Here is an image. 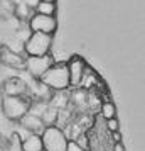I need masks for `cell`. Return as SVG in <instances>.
Returning a JSON list of instances; mask_svg holds the SVG:
<instances>
[{
	"mask_svg": "<svg viewBox=\"0 0 145 151\" xmlns=\"http://www.w3.org/2000/svg\"><path fill=\"white\" fill-rule=\"evenodd\" d=\"M34 9L35 14H42V15H56V12H57L56 0H39Z\"/></svg>",
	"mask_w": 145,
	"mask_h": 151,
	"instance_id": "obj_12",
	"label": "cell"
},
{
	"mask_svg": "<svg viewBox=\"0 0 145 151\" xmlns=\"http://www.w3.org/2000/svg\"><path fill=\"white\" fill-rule=\"evenodd\" d=\"M106 129L113 132V131H120V122H118L117 117H113V119H108L106 121Z\"/></svg>",
	"mask_w": 145,
	"mask_h": 151,
	"instance_id": "obj_15",
	"label": "cell"
},
{
	"mask_svg": "<svg viewBox=\"0 0 145 151\" xmlns=\"http://www.w3.org/2000/svg\"><path fill=\"white\" fill-rule=\"evenodd\" d=\"M66 68H68V76H69V87H79L84 76V70H86L84 60L81 56L73 55L66 61Z\"/></svg>",
	"mask_w": 145,
	"mask_h": 151,
	"instance_id": "obj_6",
	"label": "cell"
},
{
	"mask_svg": "<svg viewBox=\"0 0 145 151\" xmlns=\"http://www.w3.org/2000/svg\"><path fill=\"white\" fill-rule=\"evenodd\" d=\"M7 151H22L21 137H19V134H14V137H12V143H10V146H8Z\"/></svg>",
	"mask_w": 145,
	"mask_h": 151,
	"instance_id": "obj_14",
	"label": "cell"
},
{
	"mask_svg": "<svg viewBox=\"0 0 145 151\" xmlns=\"http://www.w3.org/2000/svg\"><path fill=\"white\" fill-rule=\"evenodd\" d=\"M21 146H22V151H44L41 134H34V132H30L27 137L21 139Z\"/></svg>",
	"mask_w": 145,
	"mask_h": 151,
	"instance_id": "obj_10",
	"label": "cell"
},
{
	"mask_svg": "<svg viewBox=\"0 0 145 151\" xmlns=\"http://www.w3.org/2000/svg\"><path fill=\"white\" fill-rule=\"evenodd\" d=\"M64 151H86V150H83L79 144H76V141H68V146H66Z\"/></svg>",
	"mask_w": 145,
	"mask_h": 151,
	"instance_id": "obj_17",
	"label": "cell"
},
{
	"mask_svg": "<svg viewBox=\"0 0 145 151\" xmlns=\"http://www.w3.org/2000/svg\"><path fill=\"white\" fill-rule=\"evenodd\" d=\"M37 2H39V0H25L27 7H35V5H37Z\"/></svg>",
	"mask_w": 145,
	"mask_h": 151,
	"instance_id": "obj_20",
	"label": "cell"
},
{
	"mask_svg": "<svg viewBox=\"0 0 145 151\" xmlns=\"http://www.w3.org/2000/svg\"><path fill=\"white\" fill-rule=\"evenodd\" d=\"M101 117H103L105 121L117 117V107H115V104L113 102H103L101 104Z\"/></svg>",
	"mask_w": 145,
	"mask_h": 151,
	"instance_id": "obj_13",
	"label": "cell"
},
{
	"mask_svg": "<svg viewBox=\"0 0 145 151\" xmlns=\"http://www.w3.org/2000/svg\"><path fill=\"white\" fill-rule=\"evenodd\" d=\"M0 61L5 66H10V68H24L25 58L19 53H15V51H12V49L2 48L0 49Z\"/></svg>",
	"mask_w": 145,
	"mask_h": 151,
	"instance_id": "obj_8",
	"label": "cell"
},
{
	"mask_svg": "<svg viewBox=\"0 0 145 151\" xmlns=\"http://www.w3.org/2000/svg\"><path fill=\"white\" fill-rule=\"evenodd\" d=\"M29 27L32 32H42V34L52 36L57 31V19H56V15L34 14L29 19Z\"/></svg>",
	"mask_w": 145,
	"mask_h": 151,
	"instance_id": "obj_5",
	"label": "cell"
},
{
	"mask_svg": "<svg viewBox=\"0 0 145 151\" xmlns=\"http://www.w3.org/2000/svg\"><path fill=\"white\" fill-rule=\"evenodd\" d=\"M2 110L7 119L21 121L22 117L30 110V104L22 95H5L2 100Z\"/></svg>",
	"mask_w": 145,
	"mask_h": 151,
	"instance_id": "obj_3",
	"label": "cell"
},
{
	"mask_svg": "<svg viewBox=\"0 0 145 151\" xmlns=\"http://www.w3.org/2000/svg\"><path fill=\"white\" fill-rule=\"evenodd\" d=\"M111 139H113L115 143H122V132H120V131H113V132H111Z\"/></svg>",
	"mask_w": 145,
	"mask_h": 151,
	"instance_id": "obj_18",
	"label": "cell"
},
{
	"mask_svg": "<svg viewBox=\"0 0 145 151\" xmlns=\"http://www.w3.org/2000/svg\"><path fill=\"white\" fill-rule=\"evenodd\" d=\"M51 46H52V36L42 34V32H30L24 44V49L27 56H42L49 55Z\"/></svg>",
	"mask_w": 145,
	"mask_h": 151,
	"instance_id": "obj_4",
	"label": "cell"
},
{
	"mask_svg": "<svg viewBox=\"0 0 145 151\" xmlns=\"http://www.w3.org/2000/svg\"><path fill=\"white\" fill-rule=\"evenodd\" d=\"M25 83L19 78H12L5 83V95H24L25 93Z\"/></svg>",
	"mask_w": 145,
	"mask_h": 151,
	"instance_id": "obj_11",
	"label": "cell"
},
{
	"mask_svg": "<svg viewBox=\"0 0 145 151\" xmlns=\"http://www.w3.org/2000/svg\"><path fill=\"white\" fill-rule=\"evenodd\" d=\"M22 126L25 127L27 131H30V132H34V134H41L42 131H44V127H46V124H44V121H42L41 116H35V114H25V116L21 119Z\"/></svg>",
	"mask_w": 145,
	"mask_h": 151,
	"instance_id": "obj_9",
	"label": "cell"
},
{
	"mask_svg": "<svg viewBox=\"0 0 145 151\" xmlns=\"http://www.w3.org/2000/svg\"><path fill=\"white\" fill-rule=\"evenodd\" d=\"M113 151H125V146L122 143H115L113 144Z\"/></svg>",
	"mask_w": 145,
	"mask_h": 151,
	"instance_id": "obj_19",
	"label": "cell"
},
{
	"mask_svg": "<svg viewBox=\"0 0 145 151\" xmlns=\"http://www.w3.org/2000/svg\"><path fill=\"white\" fill-rule=\"evenodd\" d=\"M41 141L42 148L46 151H64L69 139L59 126L51 124V126H46L41 132Z\"/></svg>",
	"mask_w": 145,
	"mask_h": 151,
	"instance_id": "obj_2",
	"label": "cell"
},
{
	"mask_svg": "<svg viewBox=\"0 0 145 151\" xmlns=\"http://www.w3.org/2000/svg\"><path fill=\"white\" fill-rule=\"evenodd\" d=\"M37 80L44 87L54 90V92H64V90H68L69 88V76H68L66 63H52Z\"/></svg>",
	"mask_w": 145,
	"mask_h": 151,
	"instance_id": "obj_1",
	"label": "cell"
},
{
	"mask_svg": "<svg viewBox=\"0 0 145 151\" xmlns=\"http://www.w3.org/2000/svg\"><path fill=\"white\" fill-rule=\"evenodd\" d=\"M73 141H76V144H79L83 150H88V137H86V134H79V136L76 137V139H73Z\"/></svg>",
	"mask_w": 145,
	"mask_h": 151,
	"instance_id": "obj_16",
	"label": "cell"
},
{
	"mask_svg": "<svg viewBox=\"0 0 145 151\" xmlns=\"http://www.w3.org/2000/svg\"><path fill=\"white\" fill-rule=\"evenodd\" d=\"M54 63L52 56L51 55H42V56H27L25 58V63H24V68L27 70L34 78H39V76L46 71V70Z\"/></svg>",
	"mask_w": 145,
	"mask_h": 151,
	"instance_id": "obj_7",
	"label": "cell"
}]
</instances>
